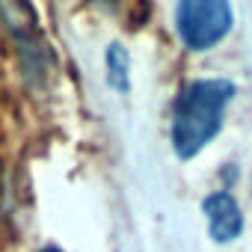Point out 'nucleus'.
Wrapping results in <instances>:
<instances>
[{"instance_id":"nucleus-5","label":"nucleus","mask_w":252,"mask_h":252,"mask_svg":"<svg viewBox=\"0 0 252 252\" xmlns=\"http://www.w3.org/2000/svg\"><path fill=\"white\" fill-rule=\"evenodd\" d=\"M39 252H63L60 246H45V249H39Z\"/></svg>"},{"instance_id":"nucleus-1","label":"nucleus","mask_w":252,"mask_h":252,"mask_svg":"<svg viewBox=\"0 0 252 252\" xmlns=\"http://www.w3.org/2000/svg\"><path fill=\"white\" fill-rule=\"evenodd\" d=\"M234 98L228 80H193L181 89L172 107V146L181 160L196 158L222 128V116Z\"/></svg>"},{"instance_id":"nucleus-4","label":"nucleus","mask_w":252,"mask_h":252,"mask_svg":"<svg viewBox=\"0 0 252 252\" xmlns=\"http://www.w3.org/2000/svg\"><path fill=\"white\" fill-rule=\"evenodd\" d=\"M104 60H107V83H110L113 89H119V92H128V89H131V77H128L131 57H128V51H125L119 42H113V45L107 48Z\"/></svg>"},{"instance_id":"nucleus-2","label":"nucleus","mask_w":252,"mask_h":252,"mask_svg":"<svg viewBox=\"0 0 252 252\" xmlns=\"http://www.w3.org/2000/svg\"><path fill=\"white\" fill-rule=\"evenodd\" d=\"M175 27L190 51H208L231 30V6L225 0H184L175 9Z\"/></svg>"},{"instance_id":"nucleus-3","label":"nucleus","mask_w":252,"mask_h":252,"mask_svg":"<svg viewBox=\"0 0 252 252\" xmlns=\"http://www.w3.org/2000/svg\"><path fill=\"white\" fill-rule=\"evenodd\" d=\"M205 217H208V228H211V237L217 243H228L240 234L243 228V214L237 208V202L231 199V193L225 190H217L205 199Z\"/></svg>"}]
</instances>
